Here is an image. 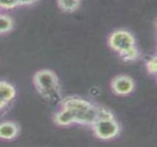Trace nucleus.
<instances>
[{
    "label": "nucleus",
    "mask_w": 157,
    "mask_h": 147,
    "mask_svg": "<svg viewBox=\"0 0 157 147\" xmlns=\"http://www.w3.org/2000/svg\"><path fill=\"white\" fill-rule=\"evenodd\" d=\"M59 8L67 13H73L78 9L80 0H57Z\"/></svg>",
    "instance_id": "obj_8"
},
{
    "label": "nucleus",
    "mask_w": 157,
    "mask_h": 147,
    "mask_svg": "<svg viewBox=\"0 0 157 147\" xmlns=\"http://www.w3.org/2000/svg\"><path fill=\"white\" fill-rule=\"evenodd\" d=\"M146 70L150 75H154L157 72V57L156 56H152L146 61Z\"/></svg>",
    "instance_id": "obj_10"
},
{
    "label": "nucleus",
    "mask_w": 157,
    "mask_h": 147,
    "mask_svg": "<svg viewBox=\"0 0 157 147\" xmlns=\"http://www.w3.org/2000/svg\"><path fill=\"white\" fill-rule=\"evenodd\" d=\"M91 128L96 137L102 141L113 139L120 132V125L114 117L98 119L91 126Z\"/></svg>",
    "instance_id": "obj_4"
},
{
    "label": "nucleus",
    "mask_w": 157,
    "mask_h": 147,
    "mask_svg": "<svg viewBox=\"0 0 157 147\" xmlns=\"http://www.w3.org/2000/svg\"><path fill=\"white\" fill-rule=\"evenodd\" d=\"M108 45L126 62H133L140 57L135 38L130 32L124 30L113 32L108 38Z\"/></svg>",
    "instance_id": "obj_3"
},
{
    "label": "nucleus",
    "mask_w": 157,
    "mask_h": 147,
    "mask_svg": "<svg viewBox=\"0 0 157 147\" xmlns=\"http://www.w3.org/2000/svg\"><path fill=\"white\" fill-rule=\"evenodd\" d=\"M19 125L10 120L0 122V139L3 141H13L19 134Z\"/></svg>",
    "instance_id": "obj_6"
},
{
    "label": "nucleus",
    "mask_w": 157,
    "mask_h": 147,
    "mask_svg": "<svg viewBox=\"0 0 157 147\" xmlns=\"http://www.w3.org/2000/svg\"><path fill=\"white\" fill-rule=\"evenodd\" d=\"M13 28V22L11 17L7 15H0V34L11 31Z\"/></svg>",
    "instance_id": "obj_9"
},
{
    "label": "nucleus",
    "mask_w": 157,
    "mask_h": 147,
    "mask_svg": "<svg viewBox=\"0 0 157 147\" xmlns=\"http://www.w3.org/2000/svg\"><path fill=\"white\" fill-rule=\"evenodd\" d=\"M9 103L5 101L4 100H2V98H0V112L2 111L3 109H5L6 108L7 106L8 105Z\"/></svg>",
    "instance_id": "obj_13"
},
{
    "label": "nucleus",
    "mask_w": 157,
    "mask_h": 147,
    "mask_svg": "<svg viewBox=\"0 0 157 147\" xmlns=\"http://www.w3.org/2000/svg\"><path fill=\"white\" fill-rule=\"evenodd\" d=\"M110 88L113 93L118 96L129 95L134 91L135 81L131 76L124 74L117 75L112 79Z\"/></svg>",
    "instance_id": "obj_5"
},
{
    "label": "nucleus",
    "mask_w": 157,
    "mask_h": 147,
    "mask_svg": "<svg viewBox=\"0 0 157 147\" xmlns=\"http://www.w3.org/2000/svg\"><path fill=\"white\" fill-rule=\"evenodd\" d=\"M39 0H18L19 6H28L36 4Z\"/></svg>",
    "instance_id": "obj_12"
},
{
    "label": "nucleus",
    "mask_w": 157,
    "mask_h": 147,
    "mask_svg": "<svg viewBox=\"0 0 157 147\" xmlns=\"http://www.w3.org/2000/svg\"><path fill=\"white\" fill-rule=\"evenodd\" d=\"M61 109L56 113L53 121L59 127L73 124L91 126L99 119V107L77 96H67L59 102Z\"/></svg>",
    "instance_id": "obj_1"
},
{
    "label": "nucleus",
    "mask_w": 157,
    "mask_h": 147,
    "mask_svg": "<svg viewBox=\"0 0 157 147\" xmlns=\"http://www.w3.org/2000/svg\"><path fill=\"white\" fill-rule=\"evenodd\" d=\"M17 90L10 83L5 81H0V98L10 103L15 98Z\"/></svg>",
    "instance_id": "obj_7"
},
{
    "label": "nucleus",
    "mask_w": 157,
    "mask_h": 147,
    "mask_svg": "<svg viewBox=\"0 0 157 147\" xmlns=\"http://www.w3.org/2000/svg\"><path fill=\"white\" fill-rule=\"evenodd\" d=\"M36 90L44 100L51 103H59L62 99V87L58 76L53 70L42 69L33 76Z\"/></svg>",
    "instance_id": "obj_2"
},
{
    "label": "nucleus",
    "mask_w": 157,
    "mask_h": 147,
    "mask_svg": "<svg viewBox=\"0 0 157 147\" xmlns=\"http://www.w3.org/2000/svg\"><path fill=\"white\" fill-rule=\"evenodd\" d=\"M19 6L18 0H0V8L2 9H13Z\"/></svg>",
    "instance_id": "obj_11"
}]
</instances>
